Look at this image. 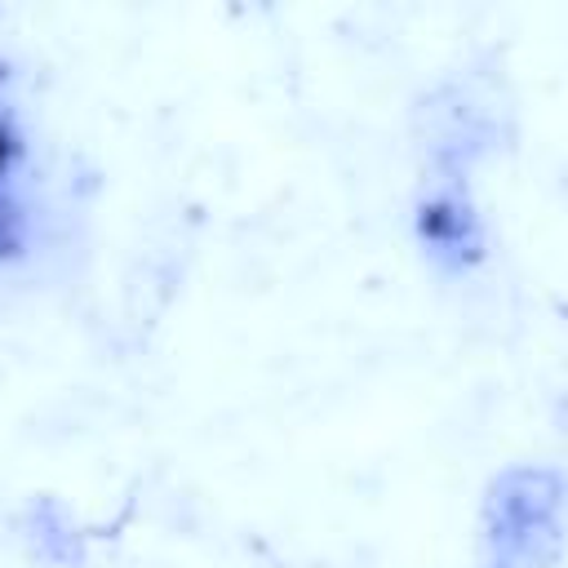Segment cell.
Returning a JSON list of instances; mask_svg holds the SVG:
<instances>
[{"label": "cell", "mask_w": 568, "mask_h": 568, "mask_svg": "<svg viewBox=\"0 0 568 568\" xmlns=\"http://www.w3.org/2000/svg\"><path fill=\"white\" fill-rule=\"evenodd\" d=\"M9 155H13V138H9V129L0 124V173H4V164H9Z\"/></svg>", "instance_id": "cell-1"}]
</instances>
